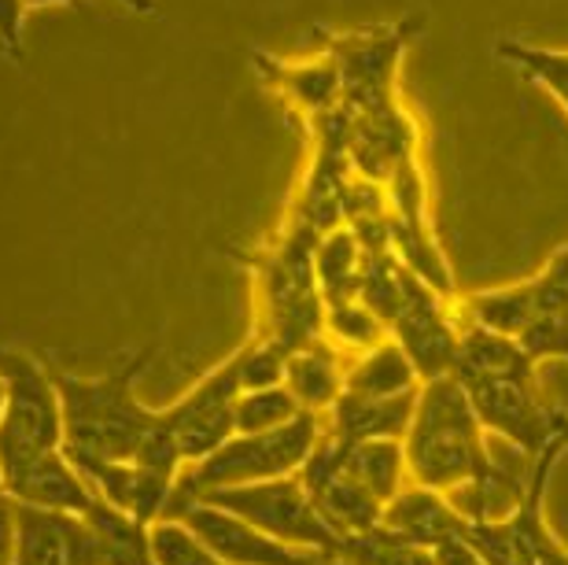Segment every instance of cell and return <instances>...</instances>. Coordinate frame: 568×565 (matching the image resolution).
Listing matches in <instances>:
<instances>
[{
  "mask_svg": "<svg viewBox=\"0 0 568 565\" xmlns=\"http://www.w3.org/2000/svg\"><path fill=\"white\" fill-rule=\"evenodd\" d=\"M236 355H241V389L244 392L284 384V359H288V352L277 347L274 341L252 336L247 344L236 347Z\"/></svg>",
  "mask_w": 568,
  "mask_h": 565,
  "instance_id": "f1b7e54d",
  "label": "cell"
},
{
  "mask_svg": "<svg viewBox=\"0 0 568 565\" xmlns=\"http://www.w3.org/2000/svg\"><path fill=\"white\" fill-rule=\"evenodd\" d=\"M381 525L392 528L395 536L410 539L417 547L436 551L447 539L465 536V517L454 511L450 500L436 488H425V484H406V488L395 495V500L384 503Z\"/></svg>",
  "mask_w": 568,
  "mask_h": 565,
  "instance_id": "9a60e30c",
  "label": "cell"
},
{
  "mask_svg": "<svg viewBox=\"0 0 568 565\" xmlns=\"http://www.w3.org/2000/svg\"><path fill=\"white\" fill-rule=\"evenodd\" d=\"M344 355L328 336H317L284 359V389L311 414H325L344 395Z\"/></svg>",
  "mask_w": 568,
  "mask_h": 565,
  "instance_id": "ac0fdd59",
  "label": "cell"
},
{
  "mask_svg": "<svg viewBox=\"0 0 568 565\" xmlns=\"http://www.w3.org/2000/svg\"><path fill=\"white\" fill-rule=\"evenodd\" d=\"M178 522H185L225 565H328L325 558L311 555V551H295L281 544V539L266 536L263 528L247 525L244 517L203 500L189 503L178 514Z\"/></svg>",
  "mask_w": 568,
  "mask_h": 565,
  "instance_id": "7c38bea8",
  "label": "cell"
},
{
  "mask_svg": "<svg viewBox=\"0 0 568 565\" xmlns=\"http://www.w3.org/2000/svg\"><path fill=\"white\" fill-rule=\"evenodd\" d=\"M252 63L258 67L263 82L270 89H277L306 119H317L344 104V82H339L336 63L325 52L317 60H277L270 52H255Z\"/></svg>",
  "mask_w": 568,
  "mask_h": 565,
  "instance_id": "5bb4252c",
  "label": "cell"
},
{
  "mask_svg": "<svg viewBox=\"0 0 568 565\" xmlns=\"http://www.w3.org/2000/svg\"><path fill=\"white\" fill-rule=\"evenodd\" d=\"M432 555H436V565H487L480 558V551H476L465 536L447 539V544H439L436 551H432Z\"/></svg>",
  "mask_w": 568,
  "mask_h": 565,
  "instance_id": "1f68e13d",
  "label": "cell"
},
{
  "mask_svg": "<svg viewBox=\"0 0 568 565\" xmlns=\"http://www.w3.org/2000/svg\"><path fill=\"white\" fill-rule=\"evenodd\" d=\"M22 16H27L22 0H0V56H8L11 63H27V52H22Z\"/></svg>",
  "mask_w": 568,
  "mask_h": 565,
  "instance_id": "4dcf8cb0",
  "label": "cell"
},
{
  "mask_svg": "<svg viewBox=\"0 0 568 565\" xmlns=\"http://www.w3.org/2000/svg\"><path fill=\"white\" fill-rule=\"evenodd\" d=\"M403 451L410 484H425L436 492L458 488L491 458L487 428L473 411L469 392L454 374L422 384L410 428L403 436Z\"/></svg>",
  "mask_w": 568,
  "mask_h": 565,
  "instance_id": "7a4b0ae2",
  "label": "cell"
},
{
  "mask_svg": "<svg viewBox=\"0 0 568 565\" xmlns=\"http://www.w3.org/2000/svg\"><path fill=\"white\" fill-rule=\"evenodd\" d=\"M388 336L406 352L422 384L436 377H450L458 370L462 322L458 311H454V300L436 296L422 281H414L403 311L388 325Z\"/></svg>",
  "mask_w": 568,
  "mask_h": 565,
  "instance_id": "9c48e42d",
  "label": "cell"
},
{
  "mask_svg": "<svg viewBox=\"0 0 568 565\" xmlns=\"http://www.w3.org/2000/svg\"><path fill=\"white\" fill-rule=\"evenodd\" d=\"M0 565H16V517H11V500H0Z\"/></svg>",
  "mask_w": 568,
  "mask_h": 565,
  "instance_id": "d6a6232c",
  "label": "cell"
},
{
  "mask_svg": "<svg viewBox=\"0 0 568 565\" xmlns=\"http://www.w3.org/2000/svg\"><path fill=\"white\" fill-rule=\"evenodd\" d=\"M4 411H0V484L27 473L33 462L63 447V406L52 370L22 347L0 344Z\"/></svg>",
  "mask_w": 568,
  "mask_h": 565,
  "instance_id": "277c9868",
  "label": "cell"
},
{
  "mask_svg": "<svg viewBox=\"0 0 568 565\" xmlns=\"http://www.w3.org/2000/svg\"><path fill=\"white\" fill-rule=\"evenodd\" d=\"M71 462L93 484L97 500H104L108 506L138 517L144 525H155L166 517L178 477L159 473L133 458H71Z\"/></svg>",
  "mask_w": 568,
  "mask_h": 565,
  "instance_id": "4fadbf2b",
  "label": "cell"
},
{
  "mask_svg": "<svg viewBox=\"0 0 568 565\" xmlns=\"http://www.w3.org/2000/svg\"><path fill=\"white\" fill-rule=\"evenodd\" d=\"M495 56L525 74L528 82L547 89L568 111V49H542V44H528L520 38H498Z\"/></svg>",
  "mask_w": 568,
  "mask_h": 565,
  "instance_id": "cb8c5ba5",
  "label": "cell"
},
{
  "mask_svg": "<svg viewBox=\"0 0 568 565\" xmlns=\"http://www.w3.org/2000/svg\"><path fill=\"white\" fill-rule=\"evenodd\" d=\"M203 503H214L222 511L244 517L247 525L263 528L266 536L281 539L295 551H311V555L333 562L339 536L336 528L325 522L311 492L303 488V481L277 477V481H258V484H236V488L207 492Z\"/></svg>",
  "mask_w": 568,
  "mask_h": 565,
  "instance_id": "5b68a950",
  "label": "cell"
},
{
  "mask_svg": "<svg viewBox=\"0 0 568 565\" xmlns=\"http://www.w3.org/2000/svg\"><path fill=\"white\" fill-rule=\"evenodd\" d=\"M0 411H4V377H0Z\"/></svg>",
  "mask_w": 568,
  "mask_h": 565,
  "instance_id": "e575fe53",
  "label": "cell"
},
{
  "mask_svg": "<svg viewBox=\"0 0 568 565\" xmlns=\"http://www.w3.org/2000/svg\"><path fill=\"white\" fill-rule=\"evenodd\" d=\"M325 336L336 347H355V352H369L381 341H388V325L373 314L358 296L325 303Z\"/></svg>",
  "mask_w": 568,
  "mask_h": 565,
  "instance_id": "484cf974",
  "label": "cell"
},
{
  "mask_svg": "<svg viewBox=\"0 0 568 565\" xmlns=\"http://www.w3.org/2000/svg\"><path fill=\"white\" fill-rule=\"evenodd\" d=\"M351 167L366 182L384 185L399 163L410 155H422V130L403 97L384 100L373 108H351V141H347Z\"/></svg>",
  "mask_w": 568,
  "mask_h": 565,
  "instance_id": "30bf717a",
  "label": "cell"
},
{
  "mask_svg": "<svg viewBox=\"0 0 568 565\" xmlns=\"http://www.w3.org/2000/svg\"><path fill=\"white\" fill-rule=\"evenodd\" d=\"M82 517L93 525V533L100 536V544H104L108 565H155L152 525L115 511V506H108L104 500H97Z\"/></svg>",
  "mask_w": 568,
  "mask_h": 565,
  "instance_id": "603a6c76",
  "label": "cell"
},
{
  "mask_svg": "<svg viewBox=\"0 0 568 565\" xmlns=\"http://www.w3.org/2000/svg\"><path fill=\"white\" fill-rule=\"evenodd\" d=\"M241 355H230L211 374H203L189 392H181L174 403L159 406L166 433L174 436L181 462H200L211 451H219L236 433L233 403L241 395Z\"/></svg>",
  "mask_w": 568,
  "mask_h": 565,
  "instance_id": "ba28073f",
  "label": "cell"
},
{
  "mask_svg": "<svg viewBox=\"0 0 568 565\" xmlns=\"http://www.w3.org/2000/svg\"><path fill=\"white\" fill-rule=\"evenodd\" d=\"M0 500H8V495H4V484H0Z\"/></svg>",
  "mask_w": 568,
  "mask_h": 565,
  "instance_id": "d590c367",
  "label": "cell"
},
{
  "mask_svg": "<svg viewBox=\"0 0 568 565\" xmlns=\"http://www.w3.org/2000/svg\"><path fill=\"white\" fill-rule=\"evenodd\" d=\"M8 500L22 506H41V511H60L82 517L89 506L97 503L93 484L82 477V470L74 466L71 455L60 447L52 455L38 458L27 473H19L8 484Z\"/></svg>",
  "mask_w": 568,
  "mask_h": 565,
  "instance_id": "2e32d148",
  "label": "cell"
},
{
  "mask_svg": "<svg viewBox=\"0 0 568 565\" xmlns=\"http://www.w3.org/2000/svg\"><path fill=\"white\" fill-rule=\"evenodd\" d=\"M517 344L525 347L531 363H547V359H558L568 363V311H550L539 314L536 322L528 325L525 333L517 336Z\"/></svg>",
  "mask_w": 568,
  "mask_h": 565,
  "instance_id": "f546056e",
  "label": "cell"
},
{
  "mask_svg": "<svg viewBox=\"0 0 568 565\" xmlns=\"http://www.w3.org/2000/svg\"><path fill=\"white\" fill-rule=\"evenodd\" d=\"M362 263H366V252H362L358 236L351 233V225H333L317 236L314 244V278H317V292H322L325 303L336 300H351L358 292V278H362Z\"/></svg>",
  "mask_w": 568,
  "mask_h": 565,
  "instance_id": "ffe728a7",
  "label": "cell"
},
{
  "mask_svg": "<svg viewBox=\"0 0 568 565\" xmlns=\"http://www.w3.org/2000/svg\"><path fill=\"white\" fill-rule=\"evenodd\" d=\"M159 347L144 344L122 355L115 366L97 377L52 370L63 406V451L71 458H138L155 406L138 395L144 370L152 366Z\"/></svg>",
  "mask_w": 568,
  "mask_h": 565,
  "instance_id": "6da1fadb",
  "label": "cell"
},
{
  "mask_svg": "<svg viewBox=\"0 0 568 565\" xmlns=\"http://www.w3.org/2000/svg\"><path fill=\"white\" fill-rule=\"evenodd\" d=\"M303 406L295 403V395L274 384V389H255V392H241L233 403V425L236 433H270V428L288 425L292 417H300Z\"/></svg>",
  "mask_w": 568,
  "mask_h": 565,
  "instance_id": "4316f807",
  "label": "cell"
},
{
  "mask_svg": "<svg viewBox=\"0 0 568 565\" xmlns=\"http://www.w3.org/2000/svg\"><path fill=\"white\" fill-rule=\"evenodd\" d=\"M27 8H63V4H74V0H22ZM122 8L133 11V16H159V0H119Z\"/></svg>",
  "mask_w": 568,
  "mask_h": 565,
  "instance_id": "836d02e7",
  "label": "cell"
},
{
  "mask_svg": "<svg viewBox=\"0 0 568 565\" xmlns=\"http://www.w3.org/2000/svg\"><path fill=\"white\" fill-rule=\"evenodd\" d=\"M152 558L155 565H225L178 517H163V522L152 525Z\"/></svg>",
  "mask_w": 568,
  "mask_h": 565,
  "instance_id": "83f0119b",
  "label": "cell"
},
{
  "mask_svg": "<svg viewBox=\"0 0 568 565\" xmlns=\"http://www.w3.org/2000/svg\"><path fill=\"white\" fill-rule=\"evenodd\" d=\"M336 565H436V555L428 547H417L410 539L395 536L392 528H369V533L339 536L333 555Z\"/></svg>",
  "mask_w": 568,
  "mask_h": 565,
  "instance_id": "d4e9b609",
  "label": "cell"
},
{
  "mask_svg": "<svg viewBox=\"0 0 568 565\" xmlns=\"http://www.w3.org/2000/svg\"><path fill=\"white\" fill-rule=\"evenodd\" d=\"M417 392L388 395V400H362V395L344 392L325 411V425L328 433H336L347 444H358V440H403L406 428H410Z\"/></svg>",
  "mask_w": 568,
  "mask_h": 565,
  "instance_id": "e0dca14e",
  "label": "cell"
},
{
  "mask_svg": "<svg viewBox=\"0 0 568 565\" xmlns=\"http://www.w3.org/2000/svg\"><path fill=\"white\" fill-rule=\"evenodd\" d=\"M311 500L317 503L325 522L336 528V536L369 533V528L381 525V514H384V503L377 495H369L358 481H351L344 470H339L336 477H328L325 484H317L311 492Z\"/></svg>",
  "mask_w": 568,
  "mask_h": 565,
  "instance_id": "7402d4cb",
  "label": "cell"
},
{
  "mask_svg": "<svg viewBox=\"0 0 568 565\" xmlns=\"http://www.w3.org/2000/svg\"><path fill=\"white\" fill-rule=\"evenodd\" d=\"M344 473L351 481H358L369 495H377L381 503L395 500L410 484L403 440H358V444H347Z\"/></svg>",
  "mask_w": 568,
  "mask_h": 565,
  "instance_id": "44dd1931",
  "label": "cell"
},
{
  "mask_svg": "<svg viewBox=\"0 0 568 565\" xmlns=\"http://www.w3.org/2000/svg\"><path fill=\"white\" fill-rule=\"evenodd\" d=\"M417 389H422V377L392 336L369 352H358L344 374V392L362 395V400H388V395H406Z\"/></svg>",
  "mask_w": 568,
  "mask_h": 565,
  "instance_id": "d6986e66",
  "label": "cell"
},
{
  "mask_svg": "<svg viewBox=\"0 0 568 565\" xmlns=\"http://www.w3.org/2000/svg\"><path fill=\"white\" fill-rule=\"evenodd\" d=\"M322 433H325V414H311V411L292 417L288 425L270 428V433H233L207 458L181 466L166 517H178L189 503H200L207 492L292 477V473H300V466L314 451L317 440H322Z\"/></svg>",
  "mask_w": 568,
  "mask_h": 565,
  "instance_id": "3957f363",
  "label": "cell"
},
{
  "mask_svg": "<svg viewBox=\"0 0 568 565\" xmlns=\"http://www.w3.org/2000/svg\"><path fill=\"white\" fill-rule=\"evenodd\" d=\"M469 392V403L487 433H498L514 444L528 462L539 458L554 444H568V411L547 403L539 381L517 377H484V374H454Z\"/></svg>",
  "mask_w": 568,
  "mask_h": 565,
  "instance_id": "8992f818",
  "label": "cell"
},
{
  "mask_svg": "<svg viewBox=\"0 0 568 565\" xmlns=\"http://www.w3.org/2000/svg\"><path fill=\"white\" fill-rule=\"evenodd\" d=\"M422 30H425L422 16H406L384 22V27L333 33L322 52L339 71L344 104L358 111L399 97V63Z\"/></svg>",
  "mask_w": 568,
  "mask_h": 565,
  "instance_id": "52a82bcc",
  "label": "cell"
},
{
  "mask_svg": "<svg viewBox=\"0 0 568 565\" xmlns=\"http://www.w3.org/2000/svg\"><path fill=\"white\" fill-rule=\"evenodd\" d=\"M16 517V565H108L104 544L78 514L11 503Z\"/></svg>",
  "mask_w": 568,
  "mask_h": 565,
  "instance_id": "8fae6325",
  "label": "cell"
}]
</instances>
